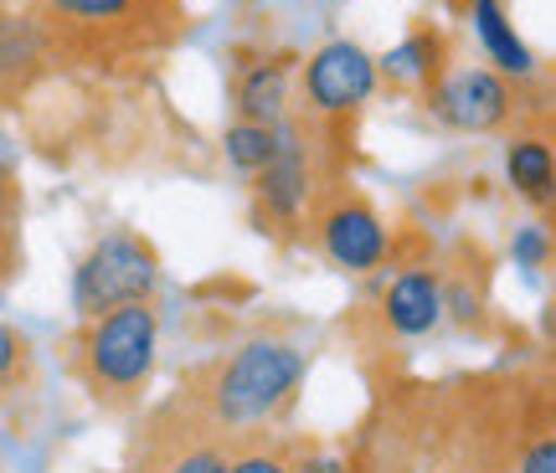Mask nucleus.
I'll use <instances>...</instances> for the list:
<instances>
[{"instance_id": "1", "label": "nucleus", "mask_w": 556, "mask_h": 473, "mask_svg": "<svg viewBox=\"0 0 556 473\" xmlns=\"http://www.w3.org/2000/svg\"><path fill=\"white\" fill-rule=\"evenodd\" d=\"M299 381H304V350L283 335H253L232 345V350L212 360L206 371L186 386V401L197 407L222 437L263 433L289 401H294Z\"/></svg>"}, {"instance_id": "2", "label": "nucleus", "mask_w": 556, "mask_h": 473, "mask_svg": "<svg viewBox=\"0 0 556 473\" xmlns=\"http://www.w3.org/2000/svg\"><path fill=\"white\" fill-rule=\"evenodd\" d=\"M67 360L88 392L103 407H135L160 360V309L155 298L124 304L99 319H83V330L67 345Z\"/></svg>"}, {"instance_id": "3", "label": "nucleus", "mask_w": 556, "mask_h": 473, "mask_svg": "<svg viewBox=\"0 0 556 473\" xmlns=\"http://www.w3.org/2000/svg\"><path fill=\"white\" fill-rule=\"evenodd\" d=\"M160 289V257L139 232H109L99 237L83 263L73 268V315L99 319L124 304H144Z\"/></svg>"}, {"instance_id": "4", "label": "nucleus", "mask_w": 556, "mask_h": 473, "mask_svg": "<svg viewBox=\"0 0 556 473\" xmlns=\"http://www.w3.org/2000/svg\"><path fill=\"white\" fill-rule=\"evenodd\" d=\"M381 82L377 57L356 41H325L299 62V103L304 124H340L361 114Z\"/></svg>"}, {"instance_id": "5", "label": "nucleus", "mask_w": 556, "mask_h": 473, "mask_svg": "<svg viewBox=\"0 0 556 473\" xmlns=\"http://www.w3.org/2000/svg\"><path fill=\"white\" fill-rule=\"evenodd\" d=\"M309 227H315L319 253L345 273H371L392 253V232H387L381 212L351 186H319L315 206H309Z\"/></svg>"}, {"instance_id": "6", "label": "nucleus", "mask_w": 556, "mask_h": 473, "mask_svg": "<svg viewBox=\"0 0 556 473\" xmlns=\"http://www.w3.org/2000/svg\"><path fill=\"white\" fill-rule=\"evenodd\" d=\"M47 26H73L78 37L160 47L180 26V0H37Z\"/></svg>"}, {"instance_id": "7", "label": "nucleus", "mask_w": 556, "mask_h": 473, "mask_svg": "<svg viewBox=\"0 0 556 473\" xmlns=\"http://www.w3.org/2000/svg\"><path fill=\"white\" fill-rule=\"evenodd\" d=\"M232 448H238L232 437H222L186 396H176L144 433V448L129 473H227Z\"/></svg>"}, {"instance_id": "8", "label": "nucleus", "mask_w": 556, "mask_h": 473, "mask_svg": "<svg viewBox=\"0 0 556 473\" xmlns=\"http://www.w3.org/2000/svg\"><path fill=\"white\" fill-rule=\"evenodd\" d=\"M428 108L438 124H448L458 135H490L516 114V88L495 67H448L428 88Z\"/></svg>"}, {"instance_id": "9", "label": "nucleus", "mask_w": 556, "mask_h": 473, "mask_svg": "<svg viewBox=\"0 0 556 473\" xmlns=\"http://www.w3.org/2000/svg\"><path fill=\"white\" fill-rule=\"evenodd\" d=\"M319 196L315 180V159H309V124H289V144L283 155L253 176V201H258V217L274 227H299L309 217V206Z\"/></svg>"}, {"instance_id": "10", "label": "nucleus", "mask_w": 556, "mask_h": 473, "mask_svg": "<svg viewBox=\"0 0 556 473\" xmlns=\"http://www.w3.org/2000/svg\"><path fill=\"white\" fill-rule=\"evenodd\" d=\"M443 315H448L443 278H438L433 268H402V273L387 283V294H381V324H387L392 340L433 335L438 324H443Z\"/></svg>"}, {"instance_id": "11", "label": "nucleus", "mask_w": 556, "mask_h": 473, "mask_svg": "<svg viewBox=\"0 0 556 473\" xmlns=\"http://www.w3.org/2000/svg\"><path fill=\"white\" fill-rule=\"evenodd\" d=\"M52 52H58V41L47 31V21H26L0 11V93L26 88L52 62Z\"/></svg>"}, {"instance_id": "12", "label": "nucleus", "mask_w": 556, "mask_h": 473, "mask_svg": "<svg viewBox=\"0 0 556 473\" xmlns=\"http://www.w3.org/2000/svg\"><path fill=\"white\" fill-rule=\"evenodd\" d=\"M289 88H294V57H258L238 73V118L248 124H283L289 114Z\"/></svg>"}, {"instance_id": "13", "label": "nucleus", "mask_w": 556, "mask_h": 473, "mask_svg": "<svg viewBox=\"0 0 556 473\" xmlns=\"http://www.w3.org/2000/svg\"><path fill=\"white\" fill-rule=\"evenodd\" d=\"M505 180L516 186V196L526 206L552 212L556 206V150L541 135H516L505 144Z\"/></svg>"}, {"instance_id": "14", "label": "nucleus", "mask_w": 556, "mask_h": 473, "mask_svg": "<svg viewBox=\"0 0 556 473\" xmlns=\"http://www.w3.org/2000/svg\"><path fill=\"white\" fill-rule=\"evenodd\" d=\"M469 21H475V37H479V47H484V57L495 62L500 78H531V73H536V57H531V47L516 37L505 0H469Z\"/></svg>"}, {"instance_id": "15", "label": "nucleus", "mask_w": 556, "mask_h": 473, "mask_svg": "<svg viewBox=\"0 0 556 473\" xmlns=\"http://www.w3.org/2000/svg\"><path fill=\"white\" fill-rule=\"evenodd\" d=\"M377 67H381V78H392V82H402V88H433L448 67H443V37L438 31H413L407 41H397L387 57H377Z\"/></svg>"}, {"instance_id": "16", "label": "nucleus", "mask_w": 556, "mask_h": 473, "mask_svg": "<svg viewBox=\"0 0 556 473\" xmlns=\"http://www.w3.org/2000/svg\"><path fill=\"white\" fill-rule=\"evenodd\" d=\"M222 144H227V159L238 165L242 176H263L283 155V144H289V118L283 124H248V118H238L222 135Z\"/></svg>"}, {"instance_id": "17", "label": "nucleus", "mask_w": 556, "mask_h": 473, "mask_svg": "<svg viewBox=\"0 0 556 473\" xmlns=\"http://www.w3.org/2000/svg\"><path fill=\"white\" fill-rule=\"evenodd\" d=\"M227 473H294V453L283 448V443H274V437H242L238 448H232V463H227Z\"/></svg>"}, {"instance_id": "18", "label": "nucleus", "mask_w": 556, "mask_h": 473, "mask_svg": "<svg viewBox=\"0 0 556 473\" xmlns=\"http://www.w3.org/2000/svg\"><path fill=\"white\" fill-rule=\"evenodd\" d=\"M510 257H516L526 273H541V268H552V257H556L552 232H546L541 221H526V227L516 232V242H510Z\"/></svg>"}, {"instance_id": "19", "label": "nucleus", "mask_w": 556, "mask_h": 473, "mask_svg": "<svg viewBox=\"0 0 556 473\" xmlns=\"http://www.w3.org/2000/svg\"><path fill=\"white\" fill-rule=\"evenodd\" d=\"M289 453H294V473H361L336 448H289Z\"/></svg>"}, {"instance_id": "20", "label": "nucleus", "mask_w": 556, "mask_h": 473, "mask_svg": "<svg viewBox=\"0 0 556 473\" xmlns=\"http://www.w3.org/2000/svg\"><path fill=\"white\" fill-rule=\"evenodd\" d=\"M516 473H556V433L531 437L516 453Z\"/></svg>"}, {"instance_id": "21", "label": "nucleus", "mask_w": 556, "mask_h": 473, "mask_svg": "<svg viewBox=\"0 0 556 473\" xmlns=\"http://www.w3.org/2000/svg\"><path fill=\"white\" fill-rule=\"evenodd\" d=\"M21 375H26V340L0 324V386H16Z\"/></svg>"}, {"instance_id": "22", "label": "nucleus", "mask_w": 556, "mask_h": 473, "mask_svg": "<svg viewBox=\"0 0 556 473\" xmlns=\"http://www.w3.org/2000/svg\"><path fill=\"white\" fill-rule=\"evenodd\" d=\"M11 257H16V247H11V227H0V273L11 268Z\"/></svg>"}, {"instance_id": "23", "label": "nucleus", "mask_w": 556, "mask_h": 473, "mask_svg": "<svg viewBox=\"0 0 556 473\" xmlns=\"http://www.w3.org/2000/svg\"><path fill=\"white\" fill-rule=\"evenodd\" d=\"M392 473H443L438 463H422V458H413V463H397Z\"/></svg>"}, {"instance_id": "24", "label": "nucleus", "mask_w": 556, "mask_h": 473, "mask_svg": "<svg viewBox=\"0 0 556 473\" xmlns=\"http://www.w3.org/2000/svg\"><path fill=\"white\" fill-rule=\"evenodd\" d=\"M541 330H546V340H556V304L546 309V319H541Z\"/></svg>"}]
</instances>
